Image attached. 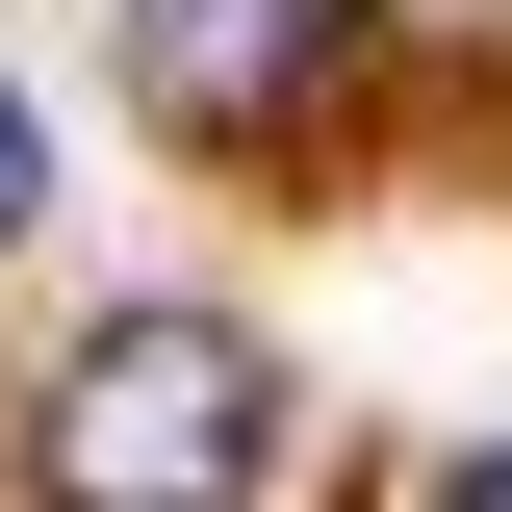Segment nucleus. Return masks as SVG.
<instances>
[{
    "label": "nucleus",
    "instance_id": "1",
    "mask_svg": "<svg viewBox=\"0 0 512 512\" xmlns=\"http://www.w3.org/2000/svg\"><path fill=\"white\" fill-rule=\"evenodd\" d=\"M282 436H308L282 333H231V308H103L52 384H26V512H256Z\"/></svg>",
    "mask_w": 512,
    "mask_h": 512
},
{
    "label": "nucleus",
    "instance_id": "2",
    "mask_svg": "<svg viewBox=\"0 0 512 512\" xmlns=\"http://www.w3.org/2000/svg\"><path fill=\"white\" fill-rule=\"evenodd\" d=\"M128 26V103L205 128V154H256V128H308V77L359 52V0H103Z\"/></svg>",
    "mask_w": 512,
    "mask_h": 512
},
{
    "label": "nucleus",
    "instance_id": "3",
    "mask_svg": "<svg viewBox=\"0 0 512 512\" xmlns=\"http://www.w3.org/2000/svg\"><path fill=\"white\" fill-rule=\"evenodd\" d=\"M52 231V128H26V77H0V256Z\"/></svg>",
    "mask_w": 512,
    "mask_h": 512
},
{
    "label": "nucleus",
    "instance_id": "4",
    "mask_svg": "<svg viewBox=\"0 0 512 512\" xmlns=\"http://www.w3.org/2000/svg\"><path fill=\"white\" fill-rule=\"evenodd\" d=\"M436 512H512V436H487V461H436Z\"/></svg>",
    "mask_w": 512,
    "mask_h": 512
}]
</instances>
